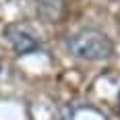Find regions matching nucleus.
<instances>
[{
	"label": "nucleus",
	"mask_w": 120,
	"mask_h": 120,
	"mask_svg": "<svg viewBox=\"0 0 120 120\" xmlns=\"http://www.w3.org/2000/svg\"><path fill=\"white\" fill-rule=\"evenodd\" d=\"M66 48L75 58L85 62H101L114 54L112 39L97 27H83L71 33L66 39Z\"/></svg>",
	"instance_id": "f257e3e1"
},
{
	"label": "nucleus",
	"mask_w": 120,
	"mask_h": 120,
	"mask_svg": "<svg viewBox=\"0 0 120 120\" xmlns=\"http://www.w3.org/2000/svg\"><path fill=\"white\" fill-rule=\"evenodd\" d=\"M4 37L11 44V48L15 50L17 56H29V54H35L37 50H39V41L27 29H23V27L8 25L4 29Z\"/></svg>",
	"instance_id": "f03ea898"
},
{
	"label": "nucleus",
	"mask_w": 120,
	"mask_h": 120,
	"mask_svg": "<svg viewBox=\"0 0 120 120\" xmlns=\"http://www.w3.org/2000/svg\"><path fill=\"white\" fill-rule=\"evenodd\" d=\"M118 110H120V93H118Z\"/></svg>",
	"instance_id": "7ed1b4c3"
},
{
	"label": "nucleus",
	"mask_w": 120,
	"mask_h": 120,
	"mask_svg": "<svg viewBox=\"0 0 120 120\" xmlns=\"http://www.w3.org/2000/svg\"><path fill=\"white\" fill-rule=\"evenodd\" d=\"M0 71H2V64H0Z\"/></svg>",
	"instance_id": "20e7f679"
}]
</instances>
